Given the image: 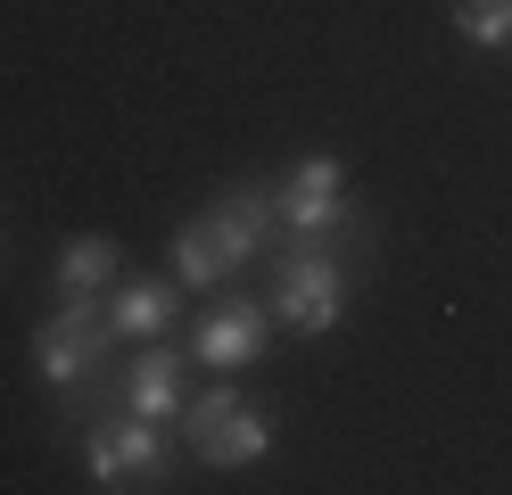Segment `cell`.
I'll return each mask as SVG.
<instances>
[{
    "instance_id": "277c9868",
    "label": "cell",
    "mask_w": 512,
    "mask_h": 495,
    "mask_svg": "<svg viewBox=\"0 0 512 495\" xmlns=\"http://www.w3.org/2000/svg\"><path fill=\"white\" fill-rule=\"evenodd\" d=\"M273 207H281V231H298V240H331V231L356 215V207H347V165L339 157H298L290 174L273 182Z\"/></svg>"
},
{
    "instance_id": "9c48e42d",
    "label": "cell",
    "mask_w": 512,
    "mask_h": 495,
    "mask_svg": "<svg viewBox=\"0 0 512 495\" xmlns=\"http://www.w3.org/2000/svg\"><path fill=\"white\" fill-rule=\"evenodd\" d=\"M174 306H182L174 281H133V273H124L108 289V330H116V339H166Z\"/></svg>"
},
{
    "instance_id": "30bf717a",
    "label": "cell",
    "mask_w": 512,
    "mask_h": 495,
    "mask_svg": "<svg viewBox=\"0 0 512 495\" xmlns=\"http://www.w3.org/2000/svg\"><path fill=\"white\" fill-rule=\"evenodd\" d=\"M116 273H124V256H116L108 231H83V240H67V248H58V264H50L58 297H100Z\"/></svg>"
},
{
    "instance_id": "ba28073f",
    "label": "cell",
    "mask_w": 512,
    "mask_h": 495,
    "mask_svg": "<svg viewBox=\"0 0 512 495\" xmlns=\"http://www.w3.org/2000/svg\"><path fill=\"white\" fill-rule=\"evenodd\" d=\"M182 405H190V388H182V355L174 347H141L133 355V372H124V413L133 421H182Z\"/></svg>"
},
{
    "instance_id": "6da1fadb",
    "label": "cell",
    "mask_w": 512,
    "mask_h": 495,
    "mask_svg": "<svg viewBox=\"0 0 512 495\" xmlns=\"http://www.w3.org/2000/svg\"><path fill=\"white\" fill-rule=\"evenodd\" d=\"M182 438L207 471H240V462H265L273 454V413L248 405L240 388H207L182 405Z\"/></svg>"
},
{
    "instance_id": "7a4b0ae2",
    "label": "cell",
    "mask_w": 512,
    "mask_h": 495,
    "mask_svg": "<svg viewBox=\"0 0 512 495\" xmlns=\"http://www.w3.org/2000/svg\"><path fill=\"white\" fill-rule=\"evenodd\" d=\"M273 314L306 330V339H323V330H339L347 314V264L323 248V240H298L290 256H281V281H273Z\"/></svg>"
},
{
    "instance_id": "3957f363",
    "label": "cell",
    "mask_w": 512,
    "mask_h": 495,
    "mask_svg": "<svg viewBox=\"0 0 512 495\" xmlns=\"http://www.w3.org/2000/svg\"><path fill=\"white\" fill-rule=\"evenodd\" d=\"M108 306L100 297H58V314L34 330V372L50 380V388H75V380H91L100 372V355H108Z\"/></svg>"
},
{
    "instance_id": "8fae6325",
    "label": "cell",
    "mask_w": 512,
    "mask_h": 495,
    "mask_svg": "<svg viewBox=\"0 0 512 495\" xmlns=\"http://www.w3.org/2000/svg\"><path fill=\"white\" fill-rule=\"evenodd\" d=\"M232 264H223V248H215V231H207V215L199 223H182L174 231V281H190V289H215Z\"/></svg>"
},
{
    "instance_id": "8992f818",
    "label": "cell",
    "mask_w": 512,
    "mask_h": 495,
    "mask_svg": "<svg viewBox=\"0 0 512 495\" xmlns=\"http://www.w3.org/2000/svg\"><path fill=\"white\" fill-rule=\"evenodd\" d=\"M207 231H215L223 264L240 273V264H256V256L273 248V231H281V207H273V190H265V182H232V190H223L215 207H207Z\"/></svg>"
},
{
    "instance_id": "7c38bea8",
    "label": "cell",
    "mask_w": 512,
    "mask_h": 495,
    "mask_svg": "<svg viewBox=\"0 0 512 495\" xmlns=\"http://www.w3.org/2000/svg\"><path fill=\"white\" fill-rule=\"evenodd\" d=\"M455 33L479 50H504L512 42V0H455Z\"/></svg>"
},
{
    "instance_id": "5b68a950",
    "label": "cell",
    "mask_w": 512,
    "mask_h": 495,
    "mask_svg": "<svg viewBox=\"0 0 512 495\" xmlns=\"http://www.w3.org/2000/svg\"><path fill=\"white\" fill-rule=\"evenodd\" d=\"M83 462H91V487H157V471H166V438H157V421H108V429H91V446H83Z\"/></svg>"
},
{
    "instance_id": "52a82bcc",
    "label": "cell",
    "mask_w": 512,
    "mask_h": 495,
    "mask_svg": "<svg viewBox=\"0 0 512 495\" xmlns=\"http://www.w3.org/2000/svg\"><path fill=\"white\" fill-rule=\"evenodd\" d=\"M265 339H273V322L232 297V306H215L199 330H190V355H199L207 372H248V363H265Z\"/></svg>"
}]
</instances>
